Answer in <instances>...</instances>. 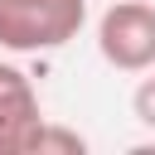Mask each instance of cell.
I'll use <instances>...</instances> for the list:
<instances>
[{"label":"cell","mask_w":155,"mask_h":155,"mask_svg":"<svg viewBox=\"0 0 155 155\" xmlns=\"http://www.w3.org/2000/svg\"><path fill=\"white\" fill-rule=\"evenodd\" d=\"M87 24V0H0V48L53 53Z\"/></svg>","instance_id":"obj_1"},{"label":"cell","mask_w":155,"mask_h":155,"mask_svg":"<svg viewBox=\"0 0 155 155\" xmlns=\"http://www.w3.org/2000/svg\"><path fill=\"white\" fill-rule=\"evenodd\" d=\"M97 53L116 73H150L155 68V5L145 0H111L97 19Z\"/></svg>","instance_id":"obj_2"},{"label":"cell","mask_w":155,"mask_h":155,"mask_svg":"<svg viewBox=\"0 0 155 155\" xmlns=\"http://www.w3.org/2000/svg\"><path fill=\"white\" fill-rule=\"evenodd\" d=\"M39 92L24 68L0 58V155H29V140L39 131Z\"/></svg>","instance_id":"obj_3"},{"label":"cell","mask_w":155,"mask_h":155,"mask_svg":"<svg viewBox=\"0 0 155 155\" xmlns=\"http://www.w3.org/2000/svg\"><path fill=\"white\" fill-rule=\"evenodd\" d=\"M82 150H87V140L68 126H53V121H39V131L29 140V155H82Z\"/></svg>","instance_id":"obj_4"},{"label":"cell","mask_w":155,"mask_h":155,"mask_svg":"<svg viewBox=\"0 0 155 155\" xmlns=\"http://www.w3.org/2000/svg\"><path fill=\"white\" fill-rule=\"evenodd\" d=\"M131 111H136L140 126L155 131V68H150V78H140V87H136V97H131Z\"/></svg>","instance_id":"obj_5"}]
</instances>
